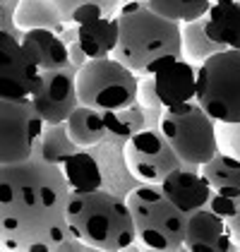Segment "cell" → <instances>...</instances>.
<instances>
[{
  "label": "cell",
  "instance_id": "cell-1",
  "mask_svg": "<svg viewBox=\"0 0 240 252\" xmlns=\"http://www.w3.org/2000/svg\"><path fill=\"white\" fill-rule=\"evenodd\" d=\"M72 190L62 166L48 163L39 152L0 168V238L5 250L48 252L72 235L67 204Z\"/></svg>",
  "mask_w": 240,
  "mask_h": 252
},
{
  "label": "cell",
  "instance_id": "cell-2",
  "mask_svg": "<svg viewBox=\"0 0 240 252\" xmlns=\"http://www.w3.org/2000/svg\"><path fill=\"white\" fill-rule=\"evenodd\" d=\"M118 22L120 39L113 58L135 75L154 77L171 63L185 58L180 22L154 12L149 0H122Z\"/></svg>",
  "mask_w": 240,
  "mask_h": 252
},
{
  "label": "cell",
  "instance_id": "cell-3",
  "mask_svg": "<svg viewBox=\"0 0 240 252\" xmlns=\"http://www.w3.org/2000/svg\"><path fill=\"white\" fill-rule=\"evenodd\" d=\"M72 233L94 250H125L137 240L127 199L108 190L72 194L67 204Z\"/></svg>",
  "mask_w": 240,
  "mask_h": 252
},
{
  "label": "cell",
  "instance_id": "cell-4",
  "mask_svg": "<svg viewBox=\"0 0 240 252\" xmlns=\"http://www.w3.org/2000/svg\"><path fill=\"white\" fill-rule=\"evenodd\" d=\"M127 204L135 219L137 240L151 250L185 248L187 214L171 202L159 183H142L127 194Z\"/></svg>",
  "mask_w": 240,
  "mask_h": 252
},
{
  "label": "cell",
  "instance_id": "cell-5",
  "mask_svg": "<svg viewBox=\"0 0 240 252\" xmlns=\"http://www.w3.org/2000/svg\"><path fill=\"white\" fill-rule=\"evenodd\" d=\"M216 120L197 101L163 108L159 120L161 132L168 137L176 154L192 166H204L211 156L221 152Z\"/></svg>",
  "mask_w": 240,
  "mask_h": 252
},
{
  "label": "cell",
  "instance_id": "cell-6",
  "mask_svg": "<svg viewBox=\"0 0 240 252\" xmlns=\"http://www.w3.org/2000/svg\"><path fill=\"white\" fill-rule=\"evenodd\" d=\"M77 92L82 106L99 108L103 113L127 108L137 101V75L118 58H91L77 72Z\"/></svg>",
  "mask_w": 240,
  "mask_h": 252
},
{
  "label": "cell",
  "instance_id": "cell-7",
  "mask_svg": "<svg viewBox=\"0 0 240 252\" xmlns=\"http://www.w3.org/2000/svg\"><path fill=\"white\" fill-rule=\"evenodd\" d=\"M216 123H240V51H221L197 67V98Z\"/></svg>",
  "mask_w": 240,
  "mask_h": 252
},
{
  "label": "cell",
  "instance_id": "cell-8",
  "mask_svg": "<svg viewBox=\"0 0 240 252\" xmlns=\"http://www.w3.org/2000/svg\"><path fill=\"white\" fill-rule=\"evenodd\" d=\"M43 118L31 98L0 101V161L20 163L31 158L43 135Z\"/></svg>",
  "mask_w": 240,
  "mask_h": 252
},
{
  "label": "cell",
  "instance_id": "cell-9",
  "mask_svg": "<svg viewBox=\"0 0 240 252\" xmlns=\"http://www.w3.org/2000/svg\"><path fill=\"white\" fill-rule=\"evenodd\" d=\"M125 163L137 180L161 185L185 161L176 154L161 127H144L125 142Z\"/></svg>",
  "mask_w": 240,
  "mask_h": 252
},
{
  "label": "cell",
  "instance_id": "cell-10",
  "mask_svg": "<svg viewBox=\"0 0 240 252\" xmlns=\"http://www.w3.org/2000/svg\"><path fill=\"white\" fill-rule=\"evenodd\" d=\"M77 67L62 65L53 70H41V84L36 94L31 96L39 116L46 125L65 123L80 106V92H77Z\"/></svg>",
  "mask_w": 240,
  "mask_h": 252
},
{
  "label": "cell",
  "instance_id": "cell-11",
  "mask_svg": "<svg viewBox=\"0 0 240 252\" xmlns=\"http://www.w3.org/2000/svg\"><path fill=\"white\" fill-rule=\"evenodd\" d=\"M41 84V67L12 34L0 32V96L31 98Z\"/></svg>",
  "mask_w": 240,
  "mask_h": 252
},
{
  "label": "cell",
  "instance_id": "cell-12",
  "mask_svg": "<svg viewBox=\"0 0 240 252\" xmlns=\"http://www.w3.org/2000/svg\"><path fill=\"white\" fill-rule=\"evenodd\" d=\"M161 188L171 197V202L185 214L207 207L209 197L214 192L209 180L202 173V166H192V163H182L173 173H168V178L161 183Z\"/></svg>",
  "mask_w": 240,
  "mask_h": 252
},
{
  "label": "cell",
  "instance_id": "cell-13",
  "mask_svg": "<svg viewBox=\"0 0 240 252\" xmlns=\"http://www.w3.org/2000/svg\"><path fill=\"white\" fill-rule=\"evenodd\" d=\"M187 250H233V233L226 219L214 214L209 207H202L187 214Z\"/></svg>",
  "mask_w": 240,
  "mask_h": 252
},
{
  "label": "cell",
  "instance_id": "cell-14",
  "mask_svg": "<svg viewBox=\"0 0 240 252\" xmlns=\"http://www.w3.org/2000/svg\"><path fill=\"white\" fill-rule=\"evenodd\" d=\"M154 82H156V92L163 108L180 106L197 98V67L185 58L176 60L161 72H156Z\"/></svg>",
  "mask_w": 240,
  "mask_h": 252
},
{
  "label": "cell",
  "instance_id": "cell-15",
  "mask_svg": "<svg viewBox=\"0 0 240 252\" xmlns=\"http://www.w3.org/2000/svg\"><path fill=\"white\" fill-rule=\"evenodd\" d=\"M207 17V34L226 51H240V0H214Z\"/></svg>",
  "mask_w": 240,
  "mask_h": 252
},
{
  "label": "cell",
  "instance_id": "cell-16",
  "mask_svg": "<svg viewBox=\"0 0 240 252\" xmlns=\"http://www.w3.org/2000/svg\"><path fill=\"white\" fill-rule=\"evenodd\" d=\"M22 46L29 51V56L36 60L41 70H53L70 65V46L60 39V34L51 29H29L24 32Z\"/></svg>",
  "mask_w": 240,
  "mask_h": 252
},
{
  "label": "cell",
  "instance_id": "cell-17",
  "mask_svg": "<svg viewBox=\"0 0 240 252\" xmlns=\"http://www.w3.org/2000/svg\"><path fill=\"white\" fill-rule=\"evenodd\" d=\"M120 39L118 17H101L80 24V46L89 58H108L116 53Z\"/></svg>",
  "mask_w": 240,
  "mask_h": 252
},
{
  "label": "cell",
  "instance_id": "cell-18",
  "mask_svg": "<svg viewBox=\"0 0 240 252\" xmlns=\"http://www.w3.org/2000/svg\"><path fill=\"white\" fill-rule=\"evenodd\" d=\"M17 27L29 32V29H51L56 34L65 32V17L56 5V0H22L17 12H15Z\"/></svg>",
  "mask_w": 240,
  "mask_h": 252
},
{
  "label": "cell",
  "instance_id": "cell-19",
  "mask_svg": "<svg viewBox=\"0 0 240 252\" xmlns=\"http://www.w3.org/2000/svg\"><path fill=\"white\" fill-rule=\"evenodd\" d=\"M202 173L209 180L211 190L226 197H240V158L228 152H216L204 166Z\"/></svg>",
  "mask_w": 240,
  "mask_h": 252
},
{
  "label": "cell",
  "instance_id": "cell-20",
  "mask_svg": "<svg viewBox=\"0 0 240 252\" xmlns=\"http://www.w3.org/2000/svg\"><path fill=\"white\" fill-rule=\"evenodd\" d=\"M62 173L67 178V185H70L72 194L94 192V190H99L101 183H103V175H101V166L96 161V156L91 152H87L84 147L62 163Z\"/></svg>",
  "mask_w": 240,
  "mask_h": 252
},
{
  "label": "cell",
  "instance_id": "cell-21",
  "mask_svg": "<svg viewBox=\"0 0 240 252\" xmlns=\"http://www.w3.org/2000/svg\"><path fill=\"white\" fill-rule=\"evenodd\" d=\"M67 123V130L72 139L80 144V147H94L99 144L103 137L108 135V125H106V113L99 108H91V106H77L75 113L65 120Z\"/></svg>",
  "mask_w": 240,
  "mask_h": 252
},
{
  "label": "cell",
  "instance_id": "cell-22",
  "mask_svg": "<svg viewBox=\"0 0 240 252\" xmlns=\"http://www.w3.org/2000/svg\"><path fill=\"white\" fill-rule=\"evenodd\" d=\"M82 147L72 139L67 123H56V125H46L43 135L39 139V152L48 163L62 166L70 156H75Z\"/></svg>",
  "mask_w": 240,
  "mask_h": 252
},
{
  "label": "cell",
  "instance_id": "cell-23",
  "mask_svg": "<svg viewBox=\"0 0 240 252\" xmlns=\"http://www.w3.org/2000/svg\"><path fill=\"white\" fill-rule=\"evenodd\" d=\"M221 51H226V48L219 46L216 41H211L207 34V17L185 22V27H182V53H185V58L204 63L207 58H211L214 53H221Z\"/></svg>",
  "mask_w": 240,
  "mask_h": 252
},
{
  "label": "cell",
  "instance_id": "cell-24",
  "mask_svg": "<svg viewBox=\"0 0 240 252\" xmlns=\"http://www.w3.org/2000/svg\"><path fill=\"white\" fill-rule=\"evenodd\" d=\"M106 125H108V135L120 137V139H130L137 132H142L147 127V116H144V106H127L120 111H111L106 113Z\"/></svg>",
  "mask_w": 240,
  "mask_h": 252
},
{
  "label": "cell",
  "instance_id": "cell-25",
  "mask_svg": "<svg viewBox=\"0 0 240 252\" xmlns=\"http://www.w3.org/2000/svg\"><path fill=\"white\" fill-rule=\"evenodd\" d=\"M214 0H149L151 10L168 20L176 22H192L200 20L209 12Z\"/></svg>",
  "mask_w": 240,
  "mask_h": 252
},
{
  "label": "cell",
  "instance_id": "cell-26",
  "mask_svg": "<svg viewBox=\"0 0 240 252\" xmlns=\"http://www.w3.org/2000/svg\"><path fill=\"white\" fill-rule=\"evenodd\" d=\"M56 5L60 7V12H62V17H65V24H70L72 22V15L84 7V5H96L101 7L103 12H106V17H113V12L120 10V5H122V0H56Z\"/></svg>",
  "mask_w": 240,
  "mask_h": 252
},
{
  "label": "cell",
  "instance_id": "cell-27",
  "mask_svg": "<svg viewBox=\"0 0 240 252\" xmlns=\"http://www.w3.org/2000/svg\"><path fill=\"white\" fill-rule=\"evenodd\" d=\"M216 132H219L221 152H228L240 158V123H219Z\"/></svg>",
  "mask_w": 240,
  "mask_h": 252
},
{
  "label": "cell",
  "instance_id": "cell-28",
  "mask_svg": "<svg viewBox=\"0 0 240 252\" xmlns=\"http://www.w3.org/2000/svg\"><path fill=\"white\" fill-rule=\"evenodd\" d=\"M207 207H209L214 214H219L221 219H231L233 214L240 212V197H226V194L211 192Z\"/></svg>",
  "mask_w": 240,
  "mask_h": 252
},
{
  "label": "cell",
  "instance_id": "cell-29",
  "mask_svg": "<svg viewBox=\"0 0 240 252\" xmlns=\"http://www.w3.org/2000/svg\"><path fill=\"white\" fill-rule=\"evenodd\" d=\"M137 101L147 111H163V103L159 98V92H156V82L154 77H147L144 82H140V94H137Z\"/></svg>",
  "mask_w": 240,
  "mask_h": 252
},
{
  "label": "cell",
  "instance_id": "cell-30",
  "mask_svg": "<svg viewBox=\"0 0 240 252\" xmlns=\"http://www.w3.org/2000/svg\"><path fill=\"white\" fill-rule=\"evenodd\" d=\"M89 56L84 53V48L80 46V41H75V43H70V65L72 67H77V70H82L87 63H89Z\"/></svg>",
  "mask_w": 240,
  "mask_h": 252
},
{
  "label": "cell",
  "instance_id": "cell-31",
  "mask_svg": "<svg viewBox=\"0 0 240 252\" xmlns=\"http://www.w3.org/2000/svg\"><path fill=\"white\" fill-rule=\"evenodd\" d=\"M226 223H228V228L233 233V248H238L240 245V212L233 214L231 219H226Z\"/></svg>",
  "mask_w": 240,
  "mask_h": 252
},
{
  "label": "cell",
  "instance_id": "cell-32",
  "mask_svg": "<svg viewBox=\"0 0 240 252\" xmlns=\"http://www.w3.org/2000/svg\"><path fill=\"white\" fill-rule=\"evenodd\" d=\"M60 39L65 41L67 46H70V43H75V41H80V24H67V27H65V32L60 34Z\"/></svg>",
  "mask_w": 240,
  "mask_h": 252
}]
</instances>
